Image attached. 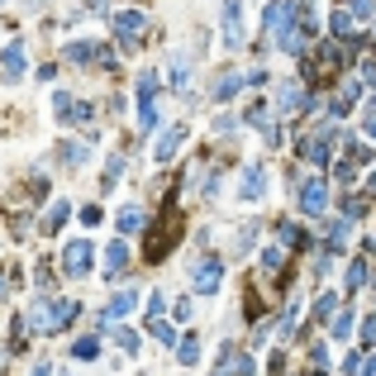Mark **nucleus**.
<instances>
[{"instance_id":"f257e3e1","label":"nucleus","mask_w":376,"mask_h":376,"mask_svg":"<svg viewBox=\"0 0 376 376\" xmlns=\"http://www.w3.org/2000/svg\"><path fill=\"white\" fill-rule=\"evenodd\" d=\"M153 100H158V77L143 72V77H138V129H143V134L158 129V105H153Z\"/></svg>"},{"instance_id":"f03ea898","label":"nucleus","mask_w":376,"mask_h":376,"mask_svg":"<svg viewBox=\"0 0 376 376\" xmlns=\"http://www.w3.org/2000/svg\"><path fill=\"white\" fill-rule=\"evenodd\" d=\"M62 271H67V276H86V271H91V243L86 239H72L62 248Z\"/></svg>"},{"instance_id":"7ed1b4c3","label":"nucleus","mask_w":376,"mask_h":376,"mask_svg":"<svg viewBox=\"0 0 376 376\" xmlns=\"http://www.w3.org/2000/svg\"><path fill=\"white\" fill-rule=\"evenodd\" d=\"M219 15H224V43L239 48V43H243V0H224Z\"/></svg>"},{"instance_id":"20e7f679","label":"nucleus","mask_w":376,"mask_h":376,"mask_svg":"<svg viewBox=\"0 0 376 376\" xmlns=\"http://www.w3.org/2000/svg\"><path fill=\"white\" fill-rule=\"evenodd\" d=\"M324 205H329V190H324L319 176L300 181V210H305V215H324Z\"/></svg>"},{"instance_id":"39448f33","label":"nucleus","mask_w":376,"mask_h":376,"mask_svg":"<svg viewBox=\"0 0 376 376\" xmlns=\"http://www.w3.org/2000/svg\"><path fill=\"white\" fill-rule=\"evenodd\" d=\"M190 281H195V291H219V281H224V267H219L215 257H205V262H195V271H190Z\"/></svg>"},{"instance_id":"423d86ee","label":"nucleus","mask_w":376,"mask_h":376,"mask_svg":"<svg viewBox=\"0 0 376 376\" xmlns=\"http://www.w3.org/2000/svg\"><path fill=\"white\" fill-rule=\"evenodd\" d=\"M181 143H186V124H172L167 134L158 138V148H153V158L158 162H172L176 153H181Z\"/></svg>"},{"instance_id":"0eeeda50","label":"nucleus","mask_w":376,"mask_h":376,"mask_svg":"<svg viewBox=\"0 0 376 376\" xmlns=\"http://www.w3.org/2000/svg\"><path fill=\"white\" fill-rule=\"evenodd\" d=\"M67 319H77V300H57L53 310H43V333H57Z\"/></svg>"},{"instance_id":"6e6552de","label":"nucleus","mask_w":376,"mask_h":376,"mask_svg":"<svg viewBox=\"0 0 376 376\" xmlns=\"http://www.w3.org/2000/svg\"><path fill=\"white\" fill-rule=\"evenodd\" d=\"M276 110H281V114H300V110H305V91H300L296 81H286V86L276 91Z\"/></svg>"},{"instance_id":"1a4fd4ad","label":"nucleus","mask_w":376,"mask_h":376,"mask_svg":"<svg viewBox=\"0 0 376 376\" xmlns=\"http://www.w3.org/2000/svg\"><path fill=\"white\" fill-rule=\"evenodd\" d=\"M300 158L315 162V167H324V162H329V129L315 134V138H305V143H300Z\"/></svg>"},{"instance_id":"9d476101","label":"nucleus","mask_w":376,"mask_h":376,"mask_svg":"<svg viewBox=\"0 0 376 376\" xmlns=\"http://www.w3.org/2000/svg\"><path fill=\"white\" fill-rule=\"evenodd\" d=\"M124 271H129V248H124V243H110L105 248V276L114 281V276H124Z\"/></svg>"},{"instance_id":"9b49d317","label":"nucleus","mask_w":376,"mask_h":376,"mask_svg":"<svg viewBox=\"0 0 376 376\" xmlns=\"http://www.w3.org/2000/svg\"><path fill=\"white\" fill-rule=\"evenodd\" d=\"M0 72L15 81V77H24V43H10L5 53H0Z\"/></svg>"},{"instance_id":"f8f14e48","label":"nucleus","mask_w":376,"mask_h":376,"mask_svg":"<svg viewBox=\"0 0 376 376\" xmlns=\"http://www.w3.org/2000/svg\"><path fill=\"white\" fill-rule=\"evenodd\" d=\"M138 29H143V10H119V15H114V33H119V38H134Z\"/></svg>"},{"instance_id":"ddd939ff","label":"nucleus","mask_w":376,"mask_h":376,"mask_svg":"<svg viewBox=\"0 0 376 376\" xmlns=\"http://www.w3.org/2000/svg\"><path fill=\"white\" fill-rule=\"evenodd\" d=\"M134 305H138V296H134V291H119V296H110L105 319H124V315H134Z\"/></svg>"},{"instance_id":"4468645a","label":"nucleus","mask_w":376,"mask_h":376,"mask_svg":"<svg viewBox=\"0 0 376 376\" xmlns=\"http://www.w3.org/2000/svg\"><path fill=\"white\" fill-rule=\"evenodd\" d=\"M67 215H72V205H67V200H53V205H48V215H43V224H38V229H43V234H57V229L67 224Z\"/></svg>"},{"instance_id":"2eb2a0df","label":"nucleus","mask_w":376,"mask_h":376,"mask_svg":"<svg viewBox=\"0 0 376 376\" xmlns=\"http://www.w3.org/2000/svg\"><path fill=\"white\" fill-rule=\"evenodd\" d=\"M114 224H119V234H138V229H148V215H143L138 205H124Z\"/></svg>"},{"instance_id":"dca6fc26","label":"nucleus","mask_w":376,"mask_h":376,"mask_svg":"<svg viewBox=\"0 0 376 376\" xmlns=\"http://www.w3.org/2000/svg\"><path fill=\"white\" fill-rule=\"evenodd\" d=\"M262 190H267V172L262 167H248L243 172V200H257Z\"/></svg>"},{"instance_id":"f3484780","label":"nucleus","mask_w":376,"mask_h":376,"mask_svg":"<svg viewBox=\"0 0 376 376\" xmlns=\"http://www.w3.org/2000/svg\"><path fill=\"white\" fill-rule=\"evenodd\" d=\"M243 91V72H224L215 81V100H229V96H239Z\"/></svg>"},{"instance_id":"a211bd4d","label":"nucleus","mask_w":376,"mask_h":376,"mask_svg":"<svg viewBox=\"0 0 376 376\" xmlns=\"http://www.w3.org/2000/svg\"><path fill=\"white\" fill-rule=\"evenodd\" d=\"M281 267H286V253H281V248H267V253H262V271H267V276H276Z\"/></svg>"},{"instance_id":"6ab92c4d","label":"nucleus","mask_w":376,"mask_h":376,"mask_svg":"<svg viewBox=\"0 0 376 376\" xmlns=\"http://www.w3.org/2000/svg\"><path fill=\"white\" fill-rule=\"evenodd\" d=\"M343 243H348V219H333V224H329V248L338 253Z\"/></svg>"},{"instance_id":"aec40b11","label":"nucleus","mask_w":376,"mask_h":376,"mask_svg":"<svg viewBox=\"0 0 376 376\" xmlns=\"http://www.w3.org/2000/svg\"><path fill=\"white\" fill-rule=\"evenodd\" d=\"M348 24H352V15H348V10H333V20H329L333 38H352V33H348Z\"/></svg>"},{"instance_id":"412c9836","label":"nucleus","mask_w":376,"mask_h":376,"mask_svg":"<svg viewBox=\"0 0 376 376\" xmlns=\"http://www.w3.org/2000/svg\"><path fill=\"white\" fill-rule=\"evenodd\" d=\"M67 57H72V62H91V57H100V48H96V43H72Z\"/></svg>"},{"instance_id":"4be33fe9","label":"nucleus","mask_w":376,"mask_h":376,"mask_svg":"<svg viewBox=\"0 0 376 376\" xmlns=\"http://www.w3.org/2000/svg\"><path fill=\"white\" fill-rule=\"evenodd\" d=\"M176 357H181V367H190V362L200 357V343H195V338H181V343H176Z\"/></svg>"},{"instance_id":"5701e85b","label":"nucleus","mask_w":376,"mask_h":376,"mask_svg":"<svg viewBox=\"0 0 376 376\" xmlns=\"http://www.w3.org/2000/svg\"><path fill=\"white\" fill-rule=\"evenodd\" d=\"M72 352H77L81 362H91V357L100 352V343H96V338H77V343H72Z\"/></svg>"},{"instance_id":"b1692460","label":"nucleus","mask_w":376,"mask_h":376,"mask_svg":"<svg viewBox=\"0 0 376 376\" xmlns=\"http://www.w3.org/2000/svg\"><path fill=\"white\" fill-rule=\"evenodd\" d=\"M110 338H114V343H119L124 352H134V348H138V333H134V329H114Z\"/></svg>"},{"instance_id":"393cba45","label":"nucleus","mask_w":376,"mask_h":376,"mask_svg":"<svg viewBox=\"0 0 376 376\" xmlns=\"http://www.w3.org/2000/svg\"><path fill=\"white\" fill-rule=\"evenodd\" d=\"M186 81H190V62L176 57V62H172V86H186Z\"/></svg>"},{"instance_id":"a878e982","label":"nucleus","mask_w":376,"mask_h":376,"mask_svg":"<svg viewBox=\"0 0 376 376\" xmlns=\"http://www.w3.org/2000/svg\"><path fill=\"white\" fill-rule=\"evenodd\" d=\"M333 310H338V296H319V305H315V319H333Z\"/></svg>"},{"instance_id":"bb28decb","label":"nucleus","mask_w":376,"mask_h":376,"mask_svg":"<svg viewBox=\"0 0 376 376\" xmlns=\"http://www.w3.org/2000/svg\"><path fill=\"white\" fill-rule=\"evenodd\" d=\"M62 162H67V167H81V162H86V148H81V143H67V148H62Z\"/></svg>"},{"instance_id":"cd10ccee","label":"nucleus","mask_w":376,"mask_h":376,"mask_svg":"<svg viewBox=\"0 0 376 376\" xmlns=\"http://www.w3.org/2000/svg\"><path fill=\"white\" fill-rule=\"evenodd\" d=\"M348 286H352V291L367 286V262H352V267H348Z\"/></svg>"},{"instance_id":"c85d7f7f","label":"nucleus","mask_w":376,"mask_h":376,"mask_svg":"<svg viewBox=\"0 0 376 376\" xmlns=\"http://www.w3.org/2000/svg\"><path fill=\"white\" fill-rule=\"evenodd\" d=\"M352 15H357V20H372V15H376V0H352Z\"/></svg>"},{"instance_id":"c756f323","label":"nucleus","mask_w":376,"mask_h":376,"mask_svg":"<svg viewBox=\"0 0 376 376\" xmlns=\"http://www.w3.org/2000/svg\"><path fill=\"white\" fill-rule=\"evenodd\" d=\"M362 81H372V86H376V53L362 57Z\"/></svg>"},{"instance_id":"7c9ffc66","label":"nucleus","mask_w":376,"mask_h":376,"mask_svg":"<svg viewBox=\"0 0 376 376\" xmlns=\"http://www.w3.org/2000/svg\"><path fill=\"white\" fill-rule=\"evenodd\" d=\"M153 338H162V343H176V338H172V329H167L162 319H153Z\"/></svg>"},{"instance_id":"2f4dec72","label":"nucleus","mask_w":376,"mask_h":376,"mask_svg":"<svg viewBox=\"0 0 376 376\" xmlns=\"http://www.w3.org/2000/svg\"><path fill=\"white\" fill-rule=\"evenodd\" d=\"M281 243H300V229H296V224H281Z\"/></svg>"},{"instance_id":"473e14b6","label":"nucleus","mask_w":376,"mask_h":376,"mask_svg":"<svg viewBox=\"0 0 376 376\" xmlns=\"http://www.w3.org/2000/svg\"><path fill=\"white\" fill-rule=\"evenodd\" d=\"M348 329H352V315H338V319H333V333H338V338H343Z\"/></svg>"},{"instance_id":"72a5a7b5","label":"nucleus","mask_w":376,"mask_h":376,"mask_svg":"<svg viewBox=\"0 0 376 376\" xmlns=\"http://www.w3.org/2000/svg\"><path fill=\"white\" fill-rule=\"evenodd\" d=\"M362 343H367V348L376 343V319H367V324H362Z\"/></svg>"},{"instance_id":"f704fd0d","label":"nucleus","mask_w":376,"mask_h":376,"mask_svg":"<svg viewBox=\"0 0 376 376\" xmlns=\"http://www.w3.org/2000/svg\"><path fill=\"white\" fill-rule=\"evenodd\" d=\"M257 367H253V357H239V376H253Z\"/></svg>"},{"instance_id":"c9c22d12","label":"nucleus","mask_w":376,"mask_h":376,"mask_svg":"<svg viewBox=\"0 0 376 376\" xmlns=\"http://www.w3.org/2000/svg\"><path fill=\"white\" fill-rule=\"evenodd\" d=\"M357 372H362V376H376V357H372V362H357Z\"/></svg>"},{"instance_id":"e433bc0d","label":"nucleus","mask_w":376,"mask_h":376,"mask_svg":"<svg viewBox=\"0 0 376 376\" xmlns=\"http://www.w3.org/2000/svg\"><path fill=\"white\" fill-rule=\"evenodd\" d=\"M33 376H53V367H48V362H38V367H33Z\"/></svg>"},{"instance_id":"4c0bfd02","label":"nucleus","mask_w":376,"mask_h":376,"mask_svg":"<svg viewBox=\"0 0 376 376\" xmlns=\"http://www.w3.org/2000/svg\"><path fill=\"white\" fill-rule=\"evenodd\" d=\"M367 134H372V138H376V119H367Z\"/></svg>"},{"instance_id":"58836bf2","label":"nucleus","mask_w":376,"mask_h":376,"mask_svg":"<svg viewBox=\"0 0 376 376\" xmlns=\"http://www.w3.org/2000/svg\"><path fill=\"white\" fill-rule=\"evenodd\" d=\"M367 186H372V190H376V172H372V176H367Z\"/></svg>"},{"instance_id":"ea45409f","label":"nucleus","mask_w":376,"mask_h":376,"mask_svg":"<svg viewBox=\"0 0 376 376\" xmlns=\"http://www.w3.org/2000/svg\"><path fill=\"white\" fill-rule=\"evenodd\" d=\"M0 296H5V281H0Z\"/></svg>"},{"instance_id":"a19ab883","label":"nucleus","mask_w":376,"mask_h":376,"mask_svg":"<svg viewBox=\"0 0 376 376\" xmlns=\"http://www.w3.org/2000/svg\"><path fill=\"white\" fill-rule=\"evenodd\" d=\"M215 376H229V372H215Z\"/></svg>"}]
</instances>
